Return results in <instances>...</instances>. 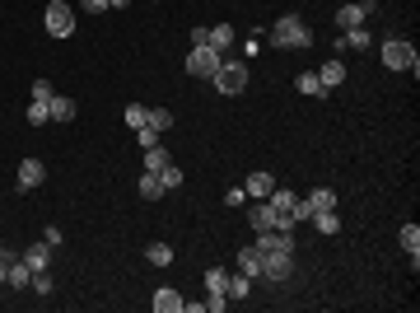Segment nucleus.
<instances>
[{
	"label": "nucleus",
	"mask_w": 420,
	"mask_h": 313,
	"mask_svg": "<svg viewBox=\"0 0 420 313\" xmlns=\"http://www.w3.org/2000/svg\"><path fill=\"white\" fill-rule=\"evenodd\" d=\"M299 94H309V99H322V79H318V70H304V75H299Z\"/></svg>",
	"instance_id": "obj_25"
},
{
	"label": "nucleus",
	"mask_w": 420,
	"mask_h": 313,
	"mask_svg": "<svg viewBox=\"0 0 420 313\" xmlns=\"http://www.w3.org/2000/svg\"><path fill=\"white\" fill-rule=\"evenodd\" d=\"M233 262H238V271H243V276H253V280L262 276V253H257L253 243H248V248H243V253H238Z\"/></svg>",
	"instance_id": "obj_18"
},
{
	"label": "nucleus",
	"mask_w": 420,
	"mask_h": 313,
	"mask_svg": "<svg viewBox=\"0 0 420 313\" xmlns=\"http://www.w3.org/2000/svg\"><path fill=\"white\" fill-rule=\"evenodd\" d=\"M19 258L28 262V271L38 276V271H47V267H52V243H28V248L19 253Z\"/></svg>",
	"instance_id": "obj_10"
},
{
	"label": "nucleus",
	"mask_w": 420,
	"mask_h": 313,
	"mask_svg": "<svg viewBox=\"0 0 420 313\" xmlns=\"http://www.w3.org/2000/svg\"><path fill=\"white\" fill-rule=\"evenodd\" d=\"M43 178H47V164H43V159H23L19 173H14V187H19V192H33Z\"/></svg>",
	"instance_id": "obj_9"
},
{
	"label": "nucleus",
	"mask_w": 420,
	"mask_h": 313,
	"mask_svg": "<svg viewBox=\"0 0 420 313\" xmlns=\"http://www.w3.org/2000/svg\"><path fill=\"white\" fill-rule=\"evenodd\" d=\"M257 253H294V234L289 229H257Z\"/></svg>",
	"instance_id": "obj_7"
},
{
	"label": "nucleus",
	"mask_w": 420,
	"mask_h": 313,
	"mask_svg": "<svg viewBox=\"0 0 420 313\" xmlns=\"http://www.w3.org/2000/svg\"><path fill=\"white\" fill-rule=\"evenodd\" d=\"M33 285H38V295H52V276H47V271H38Z\"/></svg>",
	"instance_id": "obj_37"
},
{
	"label": "nucleus",
	"mask_w": 420,
	"mask_h": 313,
	"mask_svg": "<svg viewBox=\"0 0 420 313\" xmlns=\"http://www.w3.org/2000/svg\"><path fill=\"white\" fill-rule=\"evenodd\" d=\"M159 182H164V192H168V187H177V182H182V168H177V164L159 168Z\"/></svg>",
	"instance_id": "obj_32"
},
{
	"label": "nucleus",
	"mask_w": 420,
	"mask_h": 313,
	"mask_svg": "<svg viewBox=\"0 0 420 313\" xmlns=\"http://www.w3.org/2000/svg\"><path fill=\"white\" fill-rule=\"evenodd\" d=\"M126 5H131V0H112V10H126Z\"/></svg>",
	"instance_id": "obj_40"
},
{
	"label": "nucleus",
	"mask_w": 420,
	"mask_h": 313,
	"mask_svg": "<svg viewBox=\"0 0 420 313\" xmlns=\"http://www.w3.org/2000/svg\"><path fill=\"white\" fill-rule=\"evenodd\" d=\"M136 141H140V150H150V145H159V131H150V126H140V131H136Z\"/></svg>",
	"instance_id": "obj_35"
},
{
	"label": "nucleus",
	"mask_w": 420,
	"mask_h": 313,
	"mask_svg": "<svg viewBox=\"0 0 420 313\" xmlns=\"http://www.w3.org/2000/svg\"><path fill=\"white\" fill-rule=\"evenodd\" d=\"M369 43H374V38H369V28H365V23H360V28H350V33H346V47H360V52H365Z\"/></svg>",
	"instance_id": "obj_31"
},
{
	"label": "nucleus",
	"mask_w": 420,
	"mask_h": 313,
	"mask_svg": "<svg viewBox=\"0 0 420 313\" xmlns=\"http://www.w3.org/2000/svg\"><path fill=\"white\" fill-rule=\"evenodd\" d=\"M210 84H215L220 94H243L248 89V66L243 61H224V66L210 75Z\"/></svg>",
	"instance_id": "obj_4"
},
{
	"label": "nucleus",
	"mask_w": 420,
	"mask_h": 313,
	"mask_svg": "<svg viewBox=\"0 0 420 313\" xmlns=\"http://www.w3.org/2000/svg\"><path fill=\"white\" fill-rule=\"evenodd\" d=\"M243 192H248V197H271V192H276V178H271V173H262V168H257V173H248Z\"/></svg>",
	"instance_id": "obj_15"
},
{
	"label": "nucleus",
	"mask_w": 420,
	"mask_h": 313,
	"mask_svg": "<svg viewBox=\"0 0 420 313\" xmlns=\"http://www.w3.org/2000/svg\"><path fill=\"white\" fill-rule=\"evenodd\" d=\"M168 164H173V159H168L164 145H150V150H145V168H150V173H159V168H168Z\"/></svg>",
	"instance_id": "obj_27"
},
{
	"label": "nucleus",
	"mask_w": 420,
	"mask_h": 313,
	"mask_svg": "<svg viewBox=\"0 0 420 313\" xmlns=\"http://www.w3.org/2000/svg\"><path fill=\"white\" fill-rule=\"evenodd\" d=\"M365 19H369V10H365V5H341V10H336V28H341V33L360 28Z\"/></svg>",
	"instance_id": "obj_12"
},
{
	"label": "nucleus",
	"mask_w": 420,
	"mask_h": 313,
	"mask_svg": "<svg viewBox=\"0 0 420 313\" xmlns=\"http://www.w3.org/2000/svg\"><path fill=\"white\" fill-rule=\"evenodd\" d=\"M52 84H47V79H33V103H52Z\"/></svg>",
	"instance_id": "obj_33"
},
{
	"label": "nucleus",
	"mask_w": 420,
	"mask_h": 313,
	"mask_svg": "<svg viewBox=\"0 0 420 313\" xmlns=\"http://www.w3.org/2000/svg\"><path fill=\"white\" fill-rule=\"evenodd\" d=\"M248 290H253V276H243V271H233L229 285H224V295H229V300H248Z\"/></svg>",
	"instance_id": "obj_21"
},
{
	"label": "nucleus",
	"mask_w": 420,
	"mask_h": 313,
	"mask_svg": "<svg viewBox=\"0 0 420 313\" xmlns=\"http://www.w3.org/2000/svg\"><path fill=\"white\" fill-rule=\"evenodd\" d=\"M243 202H248L243 187H229V192H224V206H243Z\"/></svg>",
	"instance_id": "obj_36"
},
{
	"label": "nucleus",
	"mask_w": 420,
	"mask_h": 313,
	"mask_svg": "<svg viewBox=\"0 0 420 313\" xmlns=\"http://www.w3.org/2000/svg\"><path fill=\"white\" fill-rule=\"evenodd\" d=\"M248 224H253V229H280V215H276V206L266 202V197H253V206H248Z\"/></svg>",
	"instance_id": "obj_8"
},
{
	"label": "nucleus",
	"mask_w": 420,
	"mask_h": 313,
	"mask_svg": "<svg viewBox=\"0 0 420 313\" xmlns=\"http://www.w3.org/2000/svg\"><path fill=\"white\" fill-rule=\"evenodd\" d=\"M150 304H155L159 313H182V304H187V300H182L173 285H164V290H155V300H150Z\"/></svg>",
	"instance_id": "obj_16"
},
{
	"label": "nucleus",
	"mask_w": 420,
	"mask_h": 313,
	"mask_svg": "<svg viewBox=\"0 0 420 313\" xmlns=\"http://www.w3.org/2000/svg\"><path fill=\"white\" fill-rule=\"evenodd\" d=\"M397 243L407 248V258H411V271H416V267H420V224H402Z\"/></svg>",
	"instance_id": "obj_11"
},
{
	"label": "nucleus",
	"mask_w": 420,
	"mask_h": 313,
	"mask_svg": "<svg viewBox=\"0 0 420 313\" xmlns=\"http://www.w3.org/2000/svg\"><path fill=\"white\" fill-rule=\"evenodd\" d=\"M304 211H309V215L313 211H336V192L332 187H313L309 197H304Z\"/></svg>",
	"instance_id": "obj_13"
},
{
	"label": "nucleus",
	"mask_w": 420,
	"mask_h": 313,
	"mask_svg": "<svg viewBox=\"0 0 420 313\" xmlns=\"http://www.w3.org/2000/svg\"><path fill=\"white\" fill-rule=\"evenodd\" d=\"M47 112H52V122H75V99H66V94H52Z\"/></svg>",
	"instance_id": "obj_17"
},
{
	"label": "nucleus",
	"mask_w": 420,
	"mask_h": 313,
	"mask_svg": "<svg viewBox=\"0 0 420 313\" xmlns=\"http://www.w3.org/2000/svg\"><path fill=\"white\" fill-rule=\"evenodd\" d=\"M140 197L145 202H159V197H164V182H159V173H150V168H145V178H140Z\"/></svg>",
	"instance_id": "obj_23"
},
{
	"label": "nucleus",
	"mask_w": 420,
	"mask_h": 313,
	"mask_svg": "<svg viewBox=\"0 0 420 313\" xmlns=\"http://www.w3.org/2000/svg\"><path fill=\"white\" fill-rule=\"evenodd\" d=\"M229 43H233V28H229V23H215V28L206 33V47H215V52H224Z\"/></svg>",
	"instance_id": "obj_22"
},
{
	"label": "nucleus",
	"mask_w": 420,
	"mask_h": 313,
	"mask_svg": "<svg viewBox=\"0 0 420 313\" xmlns=\"http://www.w3.org/2000/svg\"><path fill=\"white\" fill-rule=\"evenodd\" d=\"M43 23H47V33H52V38H70V33H75V10H70V0H52L47 14H43Z\"/></svg>",
	"instance_id": "obj_3"
},
{
	"label": "nucleus",
	"mask_w": 420,
	"mask_h": 313,
	"mask_svg": "<svg viewBox=\"0 0 420 313\" xmlns=\"http://www.w3.org/2000/svg\"><path fill=\"white\" fill-rule=\"evenodd\" d=\"M43 243H52V248L61 243V229H56V224H47V229H43Z\"/></svg>",
	"instance_id": "obj_38"
},
{
	"label": "nucleus",
	"mask_w": 420,
	"mask_h": 313,
	"mask_svg": "<svg viewBox=\"0 0 420 313\" xmlns=\"http://www.w3.org/2000/svg\"><path fill=\"white\" fill-rule=\"evenodd\" d=\"M5 285H10V290H23V285H33V271H28V262H23V258H14L10 267H5Z\"/></svg>",
	"instance_id": "obj_14"
},
{
	"label": "nucleus",
	"mask_w": 420,
	"mask_h": 313,
	"mask_svg": "<svg viewBox=\"0 0 420 313\" xmlns=\"http://www.w3.org/2000/svg\"><path fill=\"white\" fill-rule=\"evenodd\" d=\"M145 117H150V108H145V103H126V126H131V131H140Z\"/></svg>",
	"instance_id": "obj_28"
},
{
	"label": "nucleus",
	"mask_w": 420,
	"mask_h": 313,
	"mask_svg": "<svg viewBox=\"0 0 420 313\" xmlns=\"http://www.w3.org/2000/svg\"><path fill=\"white\" fill-rule=\"evenodd\" d=\"M145 262H150V267H168V262H173V248L168 243H150L145 248Z\"/></svg>",
	"instance_id": "obj_24"
},
{
	"label": "nucleus",
	"mask_w": 420,
	"mask_h": 313,
	"mask_svg": "<svg viewBox=\"0 0 420 313\" xmlns=\"http://www.w3.org/2000/svg\"><path fill=\"white\" fill-rule=\"evenodd\" d=\"M0 280H5V271H0Z\"/></svg>",
	"instance_id": "obj_41"
},
{
	"label": "nucleus",
	"mask_w": 420,
	"mask_h": 313,
	"mask_svg": "<svg viewBox=\"0 0 420 313\" xmlns=\"http://www.w3.org/2000/svg\"><path fill=\"white\" fill-rule=\"evenodd\" d=\"M14 258H19V253H10V248H5V243H0V271H5V267H10V262Z\"/></svg>",
	"instance_id": "obj_39"
},
{
	"label": "nucleus",
	"mask_w": 420,
	"mask_h": 313,
	"mask_svg": "<svg viewBox=\"0 0 420 313\" xmlns=\"http://www.w3.org/2000/svg\"><path fill=\"white\" fill-rule=\"evenodd\" d=\"M79 10L84 14H103V10H112V0H79Z\"/></svg>",
	"instance_id": "obj_34"
},
{
	"label": "nucleus",
	"mask_w": 420,
	"mask_h": 313,
	"mask_svg": "<svg viewBox=\"0 0 420 313\" xmlns=\"http://www.w3.org/2000/svg\"><path fill=\"white\" fill-rule=\"evenodd\" d=\"M220 66H224V56L215 47H192L187 52V75H197V79H210Z\"/></svg>",
	"instance_id": "obj_5"
},
{
	"label": "nucleus",
	"mask_w": 420,
	"mask_h": 313,
	"mask_svg": "<svg viewBox=\"0 0 420 313\" xmlns=\"http://www.w3.org/2000/svg\"><path fill=\"white\" fill-rule=\"evenodd\" d=\"M145 126H150V131H159V136H164L168 126H173V112H168V108H150V117H145Z\"/></svg>",
	"instance_id": "obj_26"
},
{
	"label": "nucleus",
	"mask_w": 420,
	"mask_h": 313,
	"mask_svg": "<svg viewBox=\"0 0 420 313\" xmlns=\"http://www.w3.org/2000/svg\"><path fill=\"white\" fill-rule=\"evenodd\" d=\"M224 285H229V271H224V267H210L206 271V290H224Z\"/></svg>",
	"instance_id": "obj_30"
},
{
	"label": "nucleus",
	"mask_w": 420,
	"mask_h": 313,
	"mask_svg": "<svg viewBox=\"0 0 420 313\" xmlns=\"http://www.w3.org/2000/svg\"><path fill=\"white\" fill-rule=\"evenodd\" d=\"M23 117H28L33 126H47V122H52V112H47V103H28V112H23Z\"/></svg>",
	"instance_id": "obj_29"
},
{
	"label": "nucleus",
	"mask_w": 420,
	"mask_h": 313,
	"mask_svg": "<svg viewBox=\"0 0 420 313\" xmlns=\"http://www.w3.org/2000/svg\"><path fill=\"white\" fill-rule=\"evenodd\" d=\"M309 224L318 229V234H336V229H341V220H336V211H313V215H309Z\"/></svg>",
	"instance_id": "obj_20"
},
{
	"label": "nucleus",
	"mask_w": 420,
	"mask_h": 313,
	"mask_svg": "<svg viewBox=\"0 0 420 313\" xmlns=\"http://www.w3.org/2000/svg\"><path fill=\"white\" fill-rule=\"evenodd\" d=\"M383 66L387 70H411V75H416L420 70V52L407 43V38H387L383 43Z\"/></svg>",
	"instance_id": "obj_2"
},
{
	"label": "nucleus",
	"mask_w": 420,
	"mask_h": 313,
	"mask_svg": "<svg viewBox=\"0 0 420 313\" xmlns=\"http://www.w3.org/2000/svg\"><path fill=\"white\" fill-rule=\"evenodd\" d=\"M318 79H322V89H336V84L346 79V66H341V56H332V61H327V66L318 70Z\"/></svg>",
	"instance_id": "obj_19"
},
{
	"label": "nucleus",
	"mask_w": 420,
	"mask_h": 313,
	"mask_svg": "<svg viewBox=\"0 0 420 313\" xmlns=\"http://www.w3.org/2000/svg\"><path fill=\"white\" fill-rule=\"evenodd\" d=\"M271 43L276 47H309L313 28L299 19V14H285V19H276V28H271Z\"/></svg>",
	"instance_id": "obj_1"
},
{
	"label": "nucleus",
	"mask_w": 420,
	"mask_h": 313,
	"mask_svg": "<svg viewBox=\"0 0 420 313\" xmlns=\"http://www.w3.org/2000/svg\"><path fill=\"white\" fill-rule=\"evenodd\" d=\"M294 276V253H262V280H289Z\"/></svg>",
	"instance_id": "obj_6"
}]
</instances>
